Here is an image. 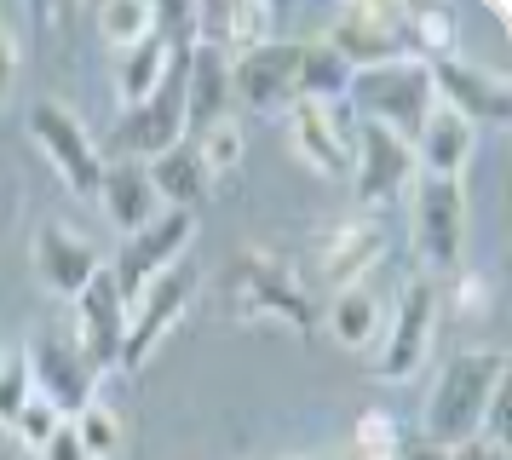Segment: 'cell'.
<instances>
[{
    "label": "cell",
    "instance_id": "6da1fadb",
    "mask_svg": "<svg viewBox=\"0 0 512 460\" xmlns=\"http://www.w3.org/2000/svg\"><path fill=\"white\" fill-rule=\"evenodd\" d=\"M507 386V351L501 345H478V351H455L449 363L438 368V386L420 409V432L438 449H461L466 437L484 432L489 397Z\"/></svg>",
    "mask_w": 512,
    "mask_h": 460
},
{
    "label": "cell",
    "instance_id": "7a4b0ae2",
    "mask_svg": "<svg viewBox=\"0 0 512 460\" xmlns=\"http://www.w3.org/2000/svg\"><path fill=\"white\" fill-rule=\"evenodd\" d=\"M225 294H231V311L242 322H271V328H288L300 340L317 334V305L305 294V282L271 248H236L231 265H225Z\"/></svg>",
    "mask_w": 512,
    "mask_h": 460
},
{
    "label": "cell",
    "instance_id": "3957f363",
    "mask_svg": "<svg viewBox=\"0 0 512 460\" xmlns=\"http://www.w3.org/2000/svg\"><path fill=\"white\" fill-rule=\"evenodd\" d=\"M466 225H472L466 184L438 179V173H415V184H409V248H415L420 271L432 276V282L461 271Z\"/></svg>",
    "mask_w": 512,
    "mask_h": 460
},
{
    "label": "cell",
    "instance_id": "277c9868",
    "mask_svg": "<svg viewBox=\"0 0 512 460\" xmlns=\"http://www.w3.org/2000/svg\"><path fill=\"white\" fill-rule=\"evenodd\" d=\"M443 322V288L432 276H409L397 288V305L386 311V328H380V351H374V374L380 380H415L426 357H432V340H438Z\"/></svg>",
    "mask_w": 512,
    "mask_h": 460
},
{
    "label": "cell",
    "instance_id": "5b68a950",
    "mask_svg": "<svg viewBox=\"0 0 512 460\" xmlns=\"http://www.w3.org/2000/svg\"><path fill=\"white\" fill-rule=\"evenodd\" d=\"M346 104H357V121H380L392 127L397 138H415L426 110L438 104L432 92V69L420 58H397V64H380V69H357L351 75V92Z\"/></svg>",
    "mask_w": 512,
    "mask_h": 460
},
{
    "label": "cell",
    "instance_id": "8992f818",
    "mask_svg": "<svg viewBox=\"0 0 512 460\" xmlns=\"http://www.w3.org/2000/svg\"><path fill=\"white\" fill-rule=\"evenodd\" d=\"M317 41L334 46L351 64V75L397 64V58H409V6H397V0H351V6H340L328 18V29Z\"/></svg>",
    "mask_w": 512,
    "mask_h": 460
},
{
    "label": "cell",
    "instance_id": "52a82bcc",
    "mask_svg": "<svg viewBox=\"0 0 512 460\" xmlns=\"http://www.w3.org/2000/svg\"><path fill=\"white\" fill-rule=\"evenodd\" d=\"M29 138H35V150L52 161V173L58 184L81 196V202H93L98 196V179H104V150L93 144V133L81 127V115L70 104H58V98H35L29 104Z\"/></svg>",
    "mask_w": 512,
    "mask_h": 460
},
{
    "label": "cell",
    "instance_id": "ba28073f",
    "mask_svg": "<svg viewBox=\"0 0 512 460\" xmlns=\"http://www.w3.org/2000/svg\"><path fill=\"white\" fill-rule=\"evenodd\" d=\"M173 144H185V46H179L162 87L144 104L121 110L116 133H110V161H156Z\"/></svg>",
    "mask_w": 512,
    "mask_h": 460
},
{
    "label": "cell",
    "instance_id": "9c48e42d",
    "mask_svg": "<svg viewBox=\"0 0 512 460\" xmlns=\"http://www.w3.org/2000/svg\"><path fill=\"white\" fill-rule=\"evenodd\" d=\"M190 299H196V271H190L185 259L173 265V271H162L150 288H144L133 305H127V328H121V357L116 368L121 374H139L156 351H162V340L173 334V322L190 311Z\"/></svg>",
    "mask_w": 512,
    "mask_h": 460
},
{
    "label": "cell",
    "instance_id": "30bf717a",
    "mask_svg": "<svg viewBox=\"0 0 512 460\" xmlns=\"http://www.w3.org/2000/svg\"><path fill=\"white\" fill-rule=\"evenodd\" d=\"M420 161H415V144L397 138L392 127L380 121H357L351 127V179H357V213H374V207L409 196Z\"/></svg>",
    "mask_w": 512,
    "mask_h": 460
},
{
    "label": "cell",
    "instance_id": "8fae6325",
    "mask_svg": "<svg viewBox=\"0 0 512 460\" xmlns=\"http://www.w3.org/2000/svg\"><path fill=\"white\" fill-rule=\"evenodd\" d=\"M190 236H196V213H179V207H162L156 219L133 236H121L116 259H110V276H116V294L133 305V299L156 282L162 271H173L185 259Z\"/></svg>",
    "mask_w": 512,
    "mask_h": 460
},
{
    "label": "cell",
    "instance_id": "7c38bea8",
    "mask_svg": "<svg viewBox=\"0 0 512 460\" xmlns=\"http://www.w3.org/2000/svg\"><path fill=\"white\" fill-rule=\"evenodd\" d=\"M386 253H392V236L380 225V213H351V219H334L328 230H317L311 271H317V282L328 294H340V288L369 282V271H380Z\"/></svg>",
    "mask_w": 512,
    "mask_h": 460
},
{
    "label": "cell",
    "instance_id": "4fadbf2b",
    "mask_svg": "<svg viewBox=\"0 0 512 460\" xmlns=\"http://www.w3.org/2000/svg\"><path fill=\"white\" fill-rule=\"evenodd\" d=\"M426 69H432L438 104H449L455 115H466L472 127H507L512 81L501 75V69L472 64V58H461V52H449V58H438V64H426Z\"/></svg>",
    "mask_w": 512,
    "mask_h": 460
},
{
    "label": "cell",
    "instance_id": "5bb4252c",
    "mask_svg": "<svg viewBox=\"0 0 512 460\" xmlns=\"http://www.w3.org/2000/svg\"><path fill=\"white\" fill-rule=\"evenodd\" d=\"M24 363H29V386H35V397L52 403L64 420H70L81 403H93L98 397V374L87 368V357L75 351V340H58L52 328H35V334H29Z\"/></svg>",
    "mask_w": 512,
    "mask_h": 460
},
{
    "label": "cell",
    "instance_id": "9a60e30c",
    "mask_svg": "<svg viewBox=\"0 0 512 460\" xmlns=\"http://www.w3.org/2000/svg\"><path fill=\"white\" fill-rule=\"evenodd\" d=\"M294 75H300V41H271L231 58V104L254 115H282L294 104Z\"/></svg>",
    "mask_w": 512,
    "mask_h": 460
},
{
    "label": "cell",
    "instance_id": "2e32d148",
    "mask_svg": "<svg viewBox=\"0 0 512 460\" xmlns=\"http://www.w3.org/2000/svg\"><path fill=\"white\" fill-rule=\"evenodd\" d=\"M98 265H104V253H98L81 230L58 225V219L35 225V236H29V271L41 276V288L58 294V299L81 294V288L98 276Z\"/></svg>",
    "mask_w": 512,
    "mask_h": 460
},
{
    "label": "cell",
    "instance_id": "e0dca14e",
    "mask_svg": "<svg viewBox=\"0 0 512 460\" xmlns=\"http://www.w3.org/2000/svg\"><path fill=\"white\" fill-rule=\"evenodd\" d=\"M121 328H127V299L116 294L110 265H98V276L75 294V351L87 357L93 374L116 368L121 357Z\"/></svg>",
    "mask_w": 512,
    "mask_h": 460
},
{
    "label": "cell",
    "instance_id": "ac0fdd59",
    "mask_svg": "<svg viewBox=\"0 0 512 460\" xmlns=\"http://www.w3.org/2000/svg\"><path fill=\"white\" fill-rule=\"evenodd\" d=\"M288 150L311 167V173H346L351 167V127L340 121V104H311L294 98L288 104Z\"/></svg>",
    "mask_w": 512,
    "mask_h": 460
},
{
    "label": "cell",
    "instance_id": "d6986e66",
    "mask_svg": "<svg viewBox=\"0 0 512 460\" xmlns=\"http://www.w3.org/2000/svg\"><path fill=\"white\" fill-rule=\"evenodd\" d=\"M236 115L231 104V52L202 41H185V138H196L202 127Z\"/></svg>",
    "mask_w": 512,
    "mask_h": 460
},
{
    "label": "cell",
    "instance_id": "ffe728a7",
    "mask_svg": "<svg viewBox=\"0 0 512 460\" xmlns=\"http://www.w3.org/2000/svg\"><path fill=\"white\" fill-rule=\"evenodd\" d=\"M409 144H415L420 173L461 179L466 167H472V156H478V127H472L466 115H455L449 104H432V110H426V121H420V133L409 138Z\"/></svg>",
    "mask_w": 512,
    "mask_h": 460
},
{
    "label": "cell",
    "instance_id": "44dd1931",
    "mask_svg": "<svg viewBox=\"0 0 512 460\" xmlns=\"http://www.w3.org/2000/svg\"><path fill=\"white\" fill-rule=\"evenodd\" d=\"M98 207H104V219L121 230V236H133L144 230L162 202H156V190H150V173H144V161H104V179H98Z\"/></svg>",
    "mask_w": 512,
    "mask_h": 460
},
{
    "label": "cell",
    "instance_id": "7402d4cb",
    "mask_svg": "<svg viewBox=\"0 0 512 460\" xmlns=\"http://www.w3.org/2000/svg\"><path fill=\"white\" fill-rule=\"evenodd\" d=\"M179 35L173 29H156L150 41L139 46H127L121 52V64H116V92H121V110H133V104H144L150 92L167 81V69H173V58H179Z\"/></svg>",
    "mask_w": 512,
    "mask_h": 460
},
{
    "label": "cell",
    "instance_id": "603a6c76",
    "mask_svg": "<svg viewBox=\"0 0 512 460\" xmlns=\"http://www.w3.org/2000/svg\"><path fill=\"white\" fill-rule=\"evenodd\" d=\"M144 173H150V190H156V202L162 207H179V213H196V202L213 190L208 167L196 161V150L185 144H173V150H162L156 161H144Z\"/></svg>",
    "mask_w": 512,
    "mask_h": 460
},
{
    "label": "cell",
    "instance_id": "cb8c5ba5",
    "mask_svg": "<svg viewBox=\"0 0 512 460\" xmlns=\"http://www.w3.org/2000/svg\"><path fill=\"white\" fill-rule=\"evenodd\" d=\"M328 334H334V345H346V351H369L374 340H380V322H386V311H380V294H374L369 282H357V288H340V294H328Z\"/></svg>",
    "mask_w": 512,
    "mask_h": 460
},
{
    "label": "cell",
    "instance_id": "d4e9b609",
    "mask_svg": "<svg viewBox=\"0 0 512 460\" xmlns=\"http://www.w3.org/2000/svg\"><path fill=\"white\" fill-rule=\"evenodd\" d=\"M351 92V64L323 41H300V75H294V98L311 104H346Z\"/></svg>",
    "mask_w": 512,
    "mask_h": 460
},
{
    "label": "cell",
    "instance_id": "484cf974",
    "mask_svg": "<svg viewBox=\"0 0 512 460\" xmlns=\"http://www.w3.org/2000/svg\"><path fill=\"white\" fill-rule=\"evenodd\" d=\"M156 29H162L156 0H104V6H98V35H104V46H116V52L150 41Z\"/></svg>",
    "mask_w": 512,
    "mask_h": 460
},
{
    "label": "cell",
    "instance_id": "4316f807",
    "mask_svg": "<svg viewBox=\"0 0 512 460\" xmlns=\"http://www.w3.org/2000/svg\"><path fill=\"white\" fill-rule=\"evenodd\" d=\"M455 41H461V18L449 6H409V58L438 64L455 52Z\"/></svg>",
    "mask_w": 512,
    "mask_h": 460
},
{
    "label": "cell",
    "instance_id": "83f0119b",
    "mask_svg": "<svg viewBox=\"0 0 512 460\" xmlns=\"http://www.w3.org/2000/svg\"><path fill=\"white\" fill-rule=\"evenodd\" d=\"M190 150H196V161L208 167V179H225V173H236V167H242V156H248L242 115H225V121L202 127V133L190 138Z\"/></svg>",
    "mask_w": 512,
    "mask_h": 460
},
{
    "label": "cell",
    "instance_id": "f1b7e54d",
    "mask_svg": "<svg viewBox=\"0 0 512 460\" xmlns=\"http://www.w3.org/2000/svg\"><path fill=\"white\" fill-rule=\"evenodd\" d=\"M70 426H75V437H81L87 460H116V449H121V414H116V403L93 397V403H81V409L70 414Z\"/></svg>",
    "mask_w": 512,
    "mask_h": 460
},
{
    "label": "cell",
    "instance_id": "f546056e",
    "mask_svg": "<svg viewBox=\"0 0 512 460\" xmlns=\"http://www.w3.org/2000/svg\"><path fill=\"white\" fill-rule=\"evenodd\" d=\"M397 455H403L397 420L392 414H380V409H369L357 426H351V443H346V455L340 460H397Z\"/></svg>",
    "mask_w": 512,
    "mask_h": 460
},
{
    "label": "cell",
    "instance_id": "4dcf8cb0",
    "mask_svg": "<svg viewBox=\"0 0 512 460\" xmlns=\"http://www.w3.org/2000/svg\"><path fill=\"white\" fill-rule=\"evenodd\" d=\"M29 397H35V386H29L24 351H6V363H0V426H6V432H12V420L24 414Z\"/></svg>",
    "mask_w": 512,
    "mask_h": 460
},
{
    "label": "cell",
    "instance_id": "1f68e13d",
    "mask_svg": "<svg viewBox=\"0 0 512 460\" xmlns=\"http://www.w3.org/2000/svg\"><path fill=\"white\" fill-rule=\"evenodd\" d=\"M58 420H64V414L52 409V403H41V397H29V403H24V414L12 420V437L24 443L29 455H35V449H41V443H47V437L58 432Z\"/></svg>",
    "mask_w": 512,
    "mask_h": 460
},
{
    "label": "cell",
    "instance_id": "d6a6232c",
    "mask_svg": "<svg viewBox=\"0 0 512 460\" xmlns=\"http://www.w3.org/2000/svg\"><path fill=\"white\" fill-rule=\"evenodd\" d=\"M35 460H87V449H81V437H75L70 420H58V432L35 449Z\"/></svg>",
    "mask_w": 512,
    "mask_h": 460
},
{
    "label": "cell",
    "instance_id": "836d02e7",
    "mask_svg": "<svg viewBox=\"0 0 512 460\" xmlns=\"http://www.w3.org/2000/svg\"><path fill=\"white\" fill-rule=\"evenodd\" d=\"M12 75H18V35H12V23L0 18V98L12 87Z\"/></svg>",
    "mask_w": 512,
    "mask_h": 460
},
{
    "label": "cell",
    "instance_id": "e575fe53",
    "mask_svg": "<svg viewBox=\"0 0 512 460\" xmlns=\"http://www.w3.org/2000/svg\"><path fill=\"white\" fill-rule=\"evenodd\" d=\"M449 460H507V443H489V437H466L461 449H449Z\"/></svg>",
    "mask_w": 512,
    "mask_h": 460
},
{
    "label": "cell",
    "instance_id": "d590c367",
    "mask_svg": "<svg viewBox=\"0 0 512 460\" xmlns=\"http://www.w3.org/2000/svg\"><path fill=\"white\" fill-rule=\"evenodd\" d=\"M397 460H449V449H438V443H426V437H409L403 443V455Z\"/></svg>",
    "mask_w": 512,
    "mask_h": 460
},
{
    "label": "cell",
    "instance_id": "8d00e7d4",
    "mask_svg": "<svg viewBox=\"0 0 512 460\" xmlns=\"http://www.w3.org/2000/svg\"><path fill=\"white\" fill-rule=\"evenodd\" d=\"M305 460H328V455H305Z\"/></svg>",
    "mask_w": 512,
    "mask_h": 460
},
{
    "label": "cell",
    "instance_id": "74e56055",
    "mask_svg": "<svg viewBox=\"0 0 512 460\" xmlns=\"http://www.w3.org/2000/svg\"><path fill=\"white\" fill-rule=\"evenodd\" d=\"M0 363H6V345H0Z\"/></svg>",
    "mask_w": 512,
    "mask_h": 460
}]
</instances>
